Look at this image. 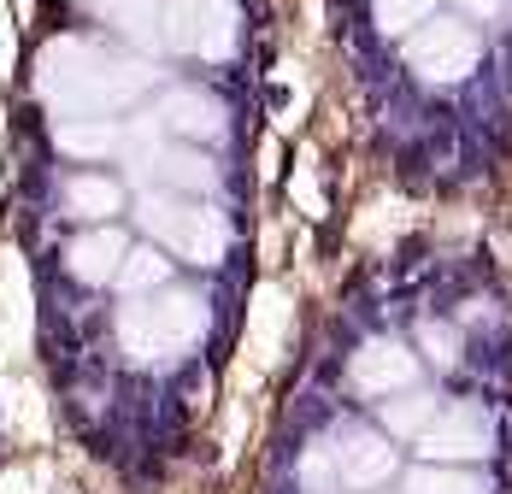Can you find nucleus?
<instances>
[{
    "instance_id": "obj_4",
    "label": "nucleus",
    "mask_w": 512,
    "mask_h": 494,
    "mask_svg": "<svg viewBox=\"0 0 512 494\" xmlns=\"http://www.w3.org/2000/svg\"><path fill=\"white\" fill-rule=\"evenodd\" d=\"M159 42L195 59H230L242 42L236 0H165L159 6Z\"/></svg>"
},
{
    "instance_id": "obj_15",
    "label": "nucleus",
    "mask_w": 512,
    "mask_h": 494,
    "mask_svg": "<svg viewBox=\"0 0 512 494\" xmlns=\"http://www.w3.org/2000/svg\"><path fill=\"white\" fill-rule=\"evenodd\" d=\"M407 494H489V483L483 477H471V471H460V465H424V471H412L407 477Z\"/></svg>"
},
{
    "instance_id": "obj_11",
    "label": "nucleus",
    "mask_w": 512,
    "mask_h": 494,
    "mask_svg": "<svg viewBox=\"0 0 512 494\" xmlns=\"http://www.w3.org/2000/svg\"><path fill=\"white\" fill-rule=\"evenodd\" d=\"M89 18H101L106 30H118L124 42L136 48H154L159 42V6L165 0H77Z\"/></svg>"
},
{
    "instance_id": "obj_16",
    "label": "nucleus",
    "mask_w": 512,
    "mask_h": 494,
    "mask_svg": "<svg viewBox=\"0 0 512 494\" xmlns=\"http://www.w3.org/2000/svg\"><path fill=\"white\" fill-rule=\"evenodd\" d=\"M430 18H436V0H377V30L383 36H412Z\"/></svg>"
},
{
    "instance_id": "obj_3",
    "label": "nucleus",
    "mask_w": 512,
    "mask_h": 494,
    "mask_svg": "<svg viewBox=\"0 0 512 494\" xmlns=\"http://www.w3.org/2000/svg\"><path fill=\"white\" fill-rule=\"evenodd\" d=\"M136 218L165 253H177L189 265H224V253H230V218L218 206H206V200H183L177 189L142 195Z\"/></svg>"
},
{
    "instance_id": "obj_14",
    "label": "nucleus",
    "mask_w": 512,
    "mask_h": 494,
    "mask_svg": "<svg viewBox=\"0 0 512 494\" xmlns=\"http://www.w3.org/2000/svg\"><path fill=\"white\" fill-rule=\"evenodd\" d=\"M171 277V259L165 253H154V247H136V253H124V265H118V289L124 295H148V289H159Z\"/></svg>"
},
{
    "instance_id": "obj_12",
    "label": "nucleus",
    "mask_w": 512,
    "mask_h": 494,
    "mask_svg": "<svg viewBox=\"0 0 512 494\" xmlns=\"http://www.w3.org/2000/svg\"><path fill=\"white\" fill-rule=\"evenodd\" d=\"M53 142L71 159H106V153H124V124L118 118H59Z\"/></svg>"
},
{
    "instance_id": "obj_8",
    "label": "nucleus",
    "mask_w": 512,
    "mask_h": 494,
    "mask_svg": "<svg viewBox=\"0 0 512 494\" xmlns=\"http://www.w3.org/2000/svg\"><path fill=\"white\" fill-rule=\"evenodd\" d=\"M330 453H336V477L348 489H377V483L395 477V447H389V436H377V430H342Z\"/></svg>"
},
{
    "instance_id": "obj_19",
    "label": "nucleus",
    "mask_w": 512,
    "mask_h": 494,
    "mask_svg": "<svg viewBox=\"0 0 512 494\" xmlns=\"http://www.w3.org/2000/svg\"><path fill=\"white\" fill-rule=\"evenodd\" d=\"M424 347H430L442 365H454V336H448V330H424Z\"/></svg>"
},
{
    "instance_id": "obj_18",
    "label": "nucleus",
    "mask_w": 512,
    "mask_h": 494,
    "mask_svg": "<svg viewBox=\"0 0 512 494\" xmlns=\"http://www.w3.org/2000/svg\"><path fill=\"white\" fill-rule=\"evenodd\" d=\"M454 6H460L465 18H501L507 12V0H454Z\"/></svg>"
},
{
    "instance_id": "obj_10",
    "label": "nucleus",
    "mask_w": 512,
    "mask_h": 494,
    "mask_svg": "<svg viewBox=\"0 0 512 494\" xmlns=\"http://www.w3.org/2000/svg\"><path fill=\"white\" fill-rule=\"evenodd\" d=\"M124 253H130V242L101 224V230H83L77 242L65 247V271H71L77 283H112L118 265H124Z\"/></svg>"
},
{
    "instance_id": "obj_7",
    "label": "nucleus",
    "mask_w": 512,
    "mask_h": 494,
    "mask_svg": "<svg viewBox=\"0 0 512 494\" xmlns=\"http://www.w3.org/2000/svg\"><path fill=\"white\" fill-rule=\"evenodd\" d=\"M348 383H354L359 395H401V389L418 383V353L389 342V336H371L348 359Z\"/></svg>"
},
{
    "instance_id": "obj_6",
    "label": "nucleus",
    "mask_w": 512,
    "mask_h": 494,
    "mask_svg": "<svg viewBox=\"0 0 512 494\" xmlns=\"http://www.w3.org/2000/svg\"><path fill=\"white\" fill-rule=\"evenodd\" d=\"M418 453L436 459V465H471V459L495 453V424H489V412L471 406V400H465V406H448V412H436V418L424 424Z\"/></svg>"
},
{
    "instance_id": "obj_2",
    "label": "nucleus",
    "mask_w": 512,
    "mask_h": 494,
    "mask_svg": "<svg viewBox=\"0 0 512 494\" xmlns=\"http://www.w3.org/2000/svg\"><path fill=\"white\" fill-rule=\"evenodd\" d=\"M206 300L195 289H165V295H130L118 312V347L130 365H171L206 342Z\"/></svg>"
},
{
    "instance_id": "obj_17",
    "label": "nucleus",
    "mask_w": 512,
    "mask_h": 494,
    "mask_svg": "<svg viewBox=\"0 0 512 494\" xmlns=\"http://www.w3.org/2000/svg\"><path fill=\"white\" fill-rule=\"evenodd\" d=\"M430 418H436V395H424V389H401V400H389V430L395 436H424Z\"/></svg>"
},
{
    "instance_id": "obj_9",
    "label": "nucleus",
    "mask_w": 512,
    "mask_h": 494,
    "mask_svg": "<svg viewBox=\"0 0 512 494\" xmlns=\"http://www.w3.org/2000/svg\"><path fill=\"white\" fill-rule=\"evenodd\" d=\"M159 124H165V130H177V136L218 142V136L230 130V112H224V100L206 95V89H171L165 106H159Z\"/></svg>"
},
{
    "instance_id": "obj_13",
    "label": "nucleus",
    "mask_w": 512,
    "mask_h": 494,
    "mask_svg": "<svg viewBox=\"0 0 512 494\" xmlns=\"http://www.w3.org/2000/svg\"><path fill=\"white\" fill-rule=\"evenodd\" d=\"M65 212L83 218V224H101L112 212H124V183L118 177H101V171H77L65 183Z\"/></svg>"
},
{
    "instance_id": "obj_5",
    "label": "nucleus",
    "mask_w": 512,
    "mask_h": 494,
    "mask_svg": "<svg viewBox=\"0 0 512 494\" xmlns=\"http://www.w3.org/2000/svg\"><path fill=\"white\" fill-rule=\"evenodd\" d=\"M483 59V36L460 18H430L407 36V71L418 83H465Z\"/></svg>"
},
{
    "instance_id": "obj_1",
    "label": "nucleus",
    "mask_w": 512,
    "mask_h": 494,
    "mask_svg": "<svg viewBox=\"0 0 512 494\" xmlns=\"http://www.w3.org/2000/svg\"><path fill=\"white\" fill-rule=\"evenodd\" d=\"M154 83L159 71L148 59L83 42V36H59L36 59V95L48 100L59 118H112V112L136 106Z\"/></svg>"
}]
</instances>
